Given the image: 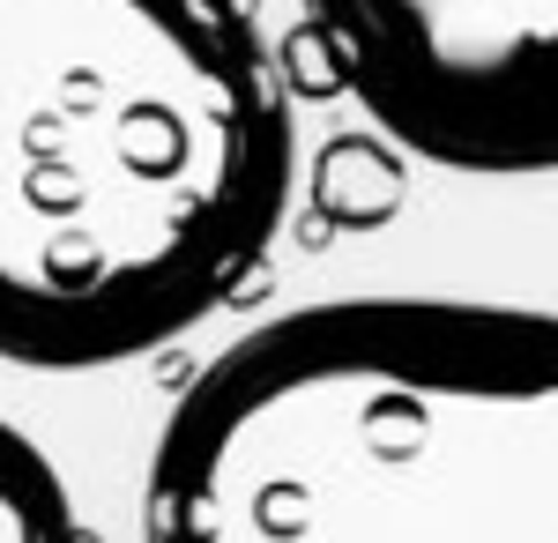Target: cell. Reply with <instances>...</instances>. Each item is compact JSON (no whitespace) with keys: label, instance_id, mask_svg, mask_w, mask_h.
I'll return each instance as SVG.
<instances>
[{"label":"cell","instance_id":"5","mask_svg":"<svg viewBox=\"0 0 558 543\" xmlns=\"http://www.w3.org/2000/svg\"><path fill=\"white\" fill-rule=\"evenodd\" d=\"M313 194H320V209L336 216V224L373 231V224H387V216L402 209V149L387 142L380 126L373 134H343V142L320 149Z\"/></svg>","mask_w":558,"mask_h":543},{"label":"cell","instance_id":"1","mask_svg":"<svg viewBox=\"0 0 558 543\" xmlns=\"http://www.w3.org/2000/svg\"><path fill=\"white\" fill-rule=\"evenodd\" d=\"M299 186L254 0H0V358L105 373L268 268Z\"/></svg>","mask_w":558,"mask_h":543},{"label":"cell","instance_id":"4","mask_svg":"<svg viewBox=\"0 0 558 543\" xmlns=\"http://www.w3.org/2000/svg\"><path fill=\"white\" fill-rule=\"evenodd\" d=\"M0 543H89L68 476L8 418H0Z\"/></svg>","mask_w":558,"mask_h":543},{"label":"cell","instance_id":"2","mask_svg":"<svg viewBox=\"0 0 558 543\" xmlns=\"http://www.w3.org/2000/svg\"><path fill=\"white\" fill-rule=\"evenodd\" d=\"M142 543H558V313L320 298L186 379Z\"/></svg>","mask_w":558,"mask_h":543},{"label":"cell","instance_id":"3","mask_svg":"<svg viewBox=\"0 0 558 543\" xmlns=\"http://www.w3.org/2000/svg\"><path fill=\"white\" fill-rule=\"evenodd\" d=\"M299 15L402 157L558 179V0H299Z\"/></svg>","mask_w":558,"mask_h":543}]
</instances>
